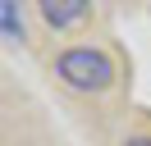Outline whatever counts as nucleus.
<instances>
[{"instance_id": "1", "label": "nucleus", "mask_w": 151, "mask_h": 146, "mask_svg": "<svg viewBox=\"0 0 151 146\" xmlns=\"http://www.w3.org/2000/svg\"><path fill=\"white\" fill-rule=\"evenodd\" d=\"M55 73L73 91H105L114 82V59L105 50H92V46H69L55 59Z\"/></svg>"}, {"instance_id": "2", "label": "nucleus", "mask_w": 151, "mask_h": 146, "mask_svg": "<svg viewBox=\"0 0 151 146\" xmlns=\"http://www.w3.org/2000/svg\"><path fill=\"white\" fill-rule=\"evenodd\" d=\"M41 18L50 27H73V23L87 18V0H46L41 5Z\"/></svg>"}, {"instance_id": "4", "label": "nucleus", "mask_w": 151, "mask_h": 146, "mask_svg": "<svg viewBox=\"0 0 151 146\" xmlns=\"http://www.w3.org/2000/svg\"><path fill=\"white\" fill-rule=\"evenodd\" d=\"M124 146H151V137H128Z\"/></svg>"}, {"instance_id": "3", "label": "nucleus", "mask_w": 151, "mask_h": 146, "mask_svg": "<svg viewBox=\"0 0 151 146\" xmlns=\"http://www.w3.org/2000/svg\"><path fill=\"white\" fill-rule=\"evenodd\" d=\"M0 23H5V41H23V23H19V9L5 0L0 5Z\"/></svg>"}]
</instances>
